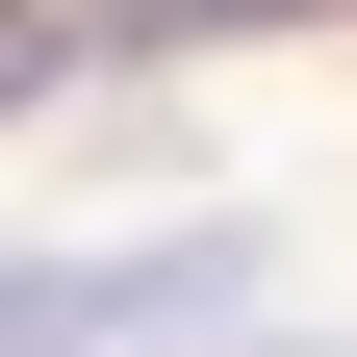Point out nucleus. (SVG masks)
Listing matches in <instances>:
<instances>
[{
  "instance_id": "f257e3e1",
  "label": "nucleus",
  "mask_w": 357,
  "mask_h": 357,
  "mask_svg": "<svg viewBox=\"0 0 357 357\" xmlns=\"http://www.w3.org/2000/svg\"><path fill=\"white\" fill-rule=\"evenodd\" d=\"M255 281H281L255 204H204V230H0V357H204Z\"/></svg>"
},
{
  "instance_id": "f03ea898",
  "label": "nucleus",
  "mask_w": 357,
  "mask_h": 357,
  "mask_svg": "<svg viewBox=\"0 0 357 357\" xmlns=\"http://www.w3.org/2000/svg\"><path fill=\"white\" fill-rule=\"evenodd\" d=\"M128 26H332V0H128Z\"/></svg>"
}]
</instances>
